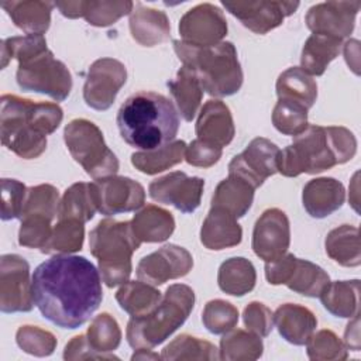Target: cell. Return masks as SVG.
I'll list each match as a JSON object with an SVG mask.
<instances>
[{"label": "cell", "mask_w": 361, "mask_h": 361, "mask_svg": "<svg viewBox=\"0 0 361 361\" xmlns=\"http://www.w3.org/2000/svg\"><path fill=\"white\" fill-rule=\"evenodd\" d=\"M31 279L34 305L61 329L83 326L103 299L99 269L80 255L56 254L39 264Z\"/></svg>", "instance_id": "1"}, {"label": "cell", "mask_w": 361, "mask_h": 361, "mask_svg": "<svg viewBox=\"0 0 361 361\" xmlns=\"http://www.w3.org/2000/svg\"><path fill=\"white\" fill-rule=\"evenodd\" d=\"M62 118L63 110L56 103L3 94L0 99L1 144L23 159L38 158L47 149V135L56 131Z\"/></svg>", "instance_id": "2"}, {"label": "cell", "mask_w": 361, "mask_h": 361, "mask_svg": "<svg viewBox=\"0 0 361 361\" xmlns=\"http://www.w3.org/2000/svg\"><path fill=\"white\" fill-rule=\"evenodd\" d=\"M355 135L341 126H307L293 142L279 151L278 172L288 178L320 173L354 158Z\"/></svg>", "instance_id": "3"}, {"label": "cell", "mask_w": 361, "mask_h": 361, "mask_svg": "<svg viewBox=\"0 0 361 361\" xmlns=\"http://www.w3.org/2000/svg\"><path fill=\"white\" fill-rule=\"evenodd\" d=\"M121 138L134 148L149 151L172 142L179 130V116L164 94L140 90L126 99L117 111Z\"/></svg>", "instance_id": "4"}, {"label": "cell", "mask_w": 361, "mask_h": 361, "mask_svg": "<svg viewBox=\"0 0 361 361\" xmlns=\"http://www.w3.org/2000/svg\"><path fill=\"white\" fill-rule=\"evenodd\" d=\"M172 44L179 61L196 73L202 89L210 96L226 97L241 89L244 75L233 42L221 41L204 48L182 39H175Z\"/></svg>", "instance_id": "5"}, {"label": "cell", "mask_w": 361, "mask_h": 361, "mask_svg": "<svg viewBox=\"0 0 361 361\" xmlns=\"http://www.w3.org/2000/svg\"><path fill=\"white\" fill-rule=\"evenodd\" d=\"M195 306V292L185 283L166 288L161 302L147 314L127 323V343L131 348H154L164 343L189 317Z\"/></svg>", "instance_id": "6"}, {"label": "cell", "mask_w": 361, "mask_h": 361, "mask_svg": "<svg viewBox=\"0 0 361 361\" xmlns=\"http://www.w3.org/2000/svg\"><path fill=\"white\" fill-rule=\"evenodd\" d=\"M140 245L131 221L103 219L90 231V254L99 261V272L106 286L114 288L128 281L133 271L131 257Z\"/></svg>", "instance_id": "7"}, {"label": "cell", "mask_w": 361, "mask_h": 361, "mask_svg": "<svg viewBox=\"0 0 361 361\" xmlns=\"http://www.w3.org/2000/svg\"><path fill=\"white\" fill-rule=\"evenodd\" d=\"M63 140L72 158L94 180L117 173L120 162L93 121L73 118L63 130Z\"/></svg>", "instance_id": "8"}, {"label": "cell", "mask_w": 361, "mask_h": 361, "mask_svg": "<svg viewBox=\"0 0 361 361\" xmlns=\"http://www.w3.org/2000/svg\"><path fill=\"white\" fill-rule=\"evenodd\" d=\"M17 61L16 80L21 90L47 94L55 102H63L69 96L72 75L48 47L31 51L17 58Z\"/></svg>", "instance_id": "9"}, {"label": "cell", "mask_w": 361, "mask_h": 361, "mask_svg": "<svg viewBox=\"0 0 361 361\" xmlns=\"http://www.w3.org/2000/svg\"><path fill=\"white\" fill-rule=\"evenodd\" d=\"M34 306L30 264L18 254L0 258V310L3 313L31 312Z\"/></svg>", "instance_id": "10"}, {"label": "cell", "mask_w": 361, "mask_h": 361, "mask_svg": "<svg viewBox=\"0 0 361 361\" xmlns=\"http://www.w3.org/2000/svg\"><path fill=\"white\" fill-rule=\"evenodd\" d=\"M126 80L127 69L123 62L114 58L96 59L87 71L83 85L86 104L99 111L110 109Z\"/></svg>", "instance_id": "11"}, {"label": "cell", "mask_w": 361, "mask_h": 361, "mask_svg": "<svg viewBox=\"0 0 361 361\" xmlns=\"http://www.w3.org/2000/svg\"><path fill=\"white\" fill-rule=\"evenodd\" d=\"M279 151L268 138L257 137L250 141L243 152L230 161L228 175L238 176L257 189L267 178L278 172Z\"/></svg>", "instance_id": "12"}, {"label": "cell", "mask_w": 361, "mask_h": 361, "mask_svg": "<svg viewBox=\"0 0 361 361\" xmlns=\"http://www.w3.org/2000/svg\"><path fill=\"white\" fill-rule=\"evenodd\" d=\"M221 4L230 14L240 20L245 28L261 35L279 27L285 17L292 16L299 7V1L282 0H223Z\"/></svg>", "instance_id": "13"}, {"label": "cell", "mask_w": 361, "mask_h": 361, "mask_svg": "<svg viewBox=\"0 0 361 361\" xmlns=\"http://www.w3.org/2000/svg\"><path fill=\"white\" fill-rule=\"evenodd\" d=\"M178 30L183 42L204 48L220 44L228 28L226 17L217 6L202 3L180 17Z\"/></svg>", "instance_id": "14"}, {"label": "cell", "mask_w": 361, "mask_h": 361, "mask_svg": "<svg viewBox=\"0 0 361 361\" xmlns=\"http://www.w3.org/2000/svg\"><path fill=\"white\" fill-rule=\"evenodd\" d=\"M204 180L175 171L154 179L148 186L149 197L158 203L171 204L182 213H193L202 202Z\"/></svg>", "instance_id": "15"}, {"label": "cell", "mask_w": 361, "mask_h": 361, "mask_svg": "<svg viewBox=\"0 0 361 361\" xmlns=\"http://www.w3.org/2000/svg\"><path fill=\"white\" fill-rule=\"evenodd\" d=\"M192 267L193 257L186 248L176 244H165L140 259L137 276L142 282L158 286L169 279L188 275Z\"/></svg>", "instance_id": "16"}, {"label": "cell", "mask_w": 361, "mask_h": 361, "mask_svg": "<svg viewBox=\"0 0 361 361\" xmlns=\"http://www.w3.org/2000/svg\"><path fill=\"white\" fill-rule=\"evenodd\" d=\"M97 212L104 216L135 212L145 202L144 186L127 176H109L93 182Z\"/></svg>", "instance_id": "17"}, {"label": "cell", "mask_w": 361, "mask_h": 361, "mask_svg": "<svg viewBox=\"0 0 361 361\" xmlns=\"http://www.w3.org/2000/svg\"><path fill=\"white\" fill-rule=\"evenodd\" d=\"M289 244L290 226L286 213L278 207L262 212L252 230L251 247L255 255L269 262L286 254Z\"/></svg>", "instance_id": "18"}, {"label": "cell", "mask_w": 361, "mask_h": 361, "mask_svg": "<svg viewBox=\"0 0 361 361\" xmlns=\"http://www.w3.org/2000/svg\"><path fill=\"white\" fill-rule=\"evenodd\" d=\"M360 7V1L319 3L307 10L305 23L313 34H322L343 41L353 32Z\"/></svg>", "instance_id": "19"}, {"label": "cell", "mask_w": 361, "mask_h": 361, "mask_svg": "<svg viewBox=\"0 0 361 361\" xmlns=\"http://www.w3.org/2000/svg\"><path fill=\"white\" fill-rule=\"evenodd\" d=\"M55 7L66 18L83 17L90 25L109 27L123 16L130 14L134 8V3L128 0H76L56 1Z\"/></svg>", "instance_id": "20"}, {"label": "cell", "mask_w": 361, "mask_h": 361, "mask_svg": "<svg viewBox=\"0 0 361 361\" xmlns=\"http://www.w3.org/2000/svg\"><path fill=\"white\" fill-rule=\"evenodd\" d=\"M195 131L199 140L220 148L228 145L235 135L234 120L228 106L219 99L207 100L199 111Z\"/></svg>", "instance_id": "21"}, {"label": "cell", "mask_w": 361, "mask_h": 361, "mask_svg": "<svg viewBox=\"0 0 361 361\" xmlns=\"http://www.w3.org/2000/svg\"><path fill=\"white\" fill-rule=\"evenodd\" d=\"M345 200V190L341 182L334 178L310 179L302 192V203L309 216L324 219L338 210Z\"/></svg>", "instance_id": "22"}, {"label": "cell", "mask_w": 361, "mask_h": 361, "mask_svg": "<svg viewBox=\"0 0 361 361\" xmlns=\"http://www.w3.org/2000/svg\"><path fill=\"white\" fill-rule=\"evenodd\" d=\"M243 240L237 219L220 207H210L200 228V241L207 250L220 251L235 247Z\"/></svg>", "instance_id": "23"}, {"label": "cell", "mask_w": 361, "mask_h": 361, "mask_svg": "<svg viewBox=\"0 0 361 361\" xmlns=\"http://www.w3.org/2000/svg\"><path fill=\"white\" fill-rule=\"evenodd\" d=\"M278 333L293 345H305L317 327L314 313L298 303H283L274 313Z\"/></svg>", "instance_id": "24"}, {"label": "cell", "mask_w": 361, "mask_h": 361, "mask_svg": "<svg viewBox=\"0 0 361 361\" xmlns=\"http://www.w3.org/2000/svg\"><path fill=\"white\" fill-rule=\"evenodd\" d=\"M128 25L131 37L142 47L162 44L171 35V24L165 11L145 7L140 3L134 4Z\"/></svg>", "instance_id": "25"}, {"label": "cell", "mask_w": 361, "mask_h": 361, "mask_svg": "<svg viewBox=\"0 0 361 361\" xmlns=\"http://www.w3.org/2000/svg\"><path fill=\"white\" fill-rule=\"evenodd\" d=\"M0 6L8 14L14 25L25 34L42 35L51 25V11L55 7V3L38 0H7L1 1Z\"/></svg>", "instance_id": "26"}, {"label": "cell", "mask_w": 361, "mask_h": 361, "mask_svg": "<svg viewBox=\"0 0 361 361\" xmlns=\"http://www.w3.org/2000/svg\"><path fill=\"white\" fill-rule=\"evenodd\" d=\"M133 230L141 243H162L175 230V219L171 212L155 204H147L131 220Z\"/></svg>", "instance_id": "27"}, {"label": "cell", "mask_w": 361, "mask_h": 361, "mask_svg": "<svg viewBox=\"0 0 361 361\" xmlns=\"http://www.w3.org/2000/svg\"><path fill=\"white\" fill-rule=\"evenodd\" d=\"M254 188L238 176L228 175L214 189L212 207H220L235 219L244 217L254 200Z\"/></svg>", "instance_id": "28"}, {"label": "cell", "mask_w": 361, "mask_h": 361, "mask_svg": "<svg viewBox=\"0 0 361 361\" xmlns=\"http://www.w3.org/2000/svg\"><path fill=\"white\" fill-rule=\"evenodd\" d=\"M166 86L182 118L185 121H192L197 114L203 97V89L196 73L190 68L182 65L176 78L169 80Z\"/></svg>", "instance_id": "29"}, {"label": "cell", "mask_w": 361, "mask_h": 361, "mask_svg": "<svg viewBox=\"0 0 361 361\" xmlns=\"http://www.w3.org/2000/svg\"><path fill=\"white\" fill-rule=\"evenodd\" d=\"M324 309L336 317L351 319L360 313V281H334L319 295Z\"/></svg>", "instance_id": "30"}, {"label": "cell", "mask_w": 361, "mask_h": 361, "mask_svg": "<svg viewBox=\"0 0 361 361\" xmlns=\"http://www.w3.org/2000/svg\"><path fill=\"white\" fill-rule=\"evenodd\" d=\"M341 48V39L322 34H312L302 48L300 68L307 75L322 76L329 63L338 56Z\"/></svg>", "instance_id": "31"}, {"label": "cell", "mask_w": 361, "mask_h": 361, "mask_svg": "<svg viewBox=\"0 0 361 361\" xmlns=\"http://www.w3.org/2000/svg\"><path fill=\"white\" fill-rule=\"evenodd\" d=\"M96 212L97 203L93 182H76L65 190L62 199L59 200L56 216L58 220L72 219L85 224L94 217Z\"/></svg>", "instance_id": "32"}, {"label": "cell", "mask_w": 361, "mask_h": 361, "mask_svg": "<svg viewBox=\"0 0 361 361\" xmlns=\"http://www.w3.org/2000/svg\"><path fill=\"white\" fill-rule=\"evenodd\" d=\"M276 94L278 99L299 103L309 110L317 99V83L302 68L292 66L278 76Z\"/></svg>", "instance_id": "33"}, {"label": "cell", "mask_w": 361, "mask_h": 361, "mask_svg": "<svg viewBox=\"0 0 361 361\" xmlns=\"http://www.w3.org/2000/svg\"><path fill=\"white\" fill-rule=\"evenodd\" d=\"M257 282V272L252 262L244 257L226 259L217 272L219 288L231 296H244L251 292Z\"/></svg>", "instance_id": "34"}, {"label": "cell", "mask_w": 361, "mask_h": 361, "mask_svg": "<svg viewBox=\"0 0 361 361\" xmlns=\"http://www.w3.org/2000/svg\"><path fill=\"white\" fill-rule=\"evenodd\" d=\"M324 248L327 255L341 267H358L361 264L360 233L355 226L341 224L329 231Z\"/></svg>", "instance_id": "35"}, {"label": "cell", "mask_w": 361, "mask_h": 361, "mask_svg": "<svg viewBox=\"0 0 361 361\" xmlns=\"http://www.w3.org/2000/svg\"><path fill=\"white\" fill-rule=\"evenodd\" d=\"M186 147L185 141L173 140L155 149L134 152L131 155V164L142 173L155 175L180 164L185 159Z\"/></svg>", "instance_id": "36"}, {"label": "cell", "mask_w": 361, "mask_h": 361, "mask_svg": "<svg viewBox=\"0 0 361 361\" xmlns=\"http://www.w3.org/2000/svg\"><path fill=\"white\" fill-rule=\"evenodd\" d=\"M219 353L226 361H254L262 355L264 343L250 330L231 329L223 334Z\"/></svg>", "instance_id": "37"}, {"label": "cell", "mask_w": 361, "mask_h": 361, "mask_svg": "<svg viewBox=\"0 0 361 361\" xmlns=\"http://www.w3.org/2000/svg\"><path fill=\"white\" fill-rule=\"evenodd\" d=\"M162 299V295L152 285L142 281H127L116 292V300L128 314L138 317L149 313Z\"/></svg>", "instance_id": "38"}, {"label": "cell", "mask_w": 361, "mask_h": 361, "mask_svg": "<svg viewBox=\"0 0 361 361\" xmlns=\"http://www.w3.org/2000/svg\"><path fill=\"white\" fill-rule=\"evenodd\" d=\"M329 282V274L322 267L307 259L296 258L293 269L285 285L299 295L307 298H319Z\"/></svg>", "instance_id": "39"}, {"label": "cell", "mask_w": 361, "mask_h": 361, "mask_svg": "<svg viewBox=\"0 0 361 361\" xmlns=\"http://www.w3.org/2000/svg\"><path fill=\"white\" fill-rule=\"evenodd\" d=\"M162 360H220V353L214 344L190 334L175 337L161 354Z\"/></svg>", "instance_id": "40"}, {"label": "cell", "mask_w": 361, "mask_h": 361, "mask_svg": "<svg viewBox=\"0 0 361 361\" xmlns=\"http://www.w3.org/2000/svg\"><path fill=\"white\" fill-rule=\"evenodd\" d=\"M85 240V226L83 223L72 219L58 220L56 226L52 228L51 238L42 254H71L80 251Z\"/></svg>", "instance_id": "41"}, {"label": "cell", "mask_w": 361, "mask_h": 361, "mask_svg": "<svg viewBox=\"0 0 361 361\" xmlns=\"http://www.w3.org/2000/svg\"><path fill=\"white\" fill-rule=\"evenodd\" d=\"M86 338L94 351L109 354L118 348L121 343V330L117 320L104 312L93 317L87 327Z\"/></svg>", "instance_id": "42"}, {"label": "cell", "mask_w": 361, "mask_h": 361, "mask_svg": "<svg viewBox=\"0 0 361 361\" xmlns=\"http://www.w3.org/2000/svg\"><path fill=\"white\" fill-rule=\"evenodd\" d=\"M306 353L313 361H343L348 357L345 344L329 329L319 330L310 336L306 343Z\"/></svg>", "instance_id": "43"}, {"label": "cell", "mask_w": 361, "mask_h": 361, "mask_svg": "<svg viewBox=\"0 0 361 361\" xmlns=\"http://www.w3.org/2000/svg\"><path fill=\"white\" fill-rule=\"evenodd\" d=\"M274 127L285 134L296 137L307 126V109L299 103L278 99L272 111Z\"/></svg>", "instance_id": "44"}, {"label": "cell", "mask_w": 361, "mask_h": 361, "mask_svg": "<svg viewBox=\"0 0 361 361\" xmlns=\"http://www.w3.org/2000/svg\"><path fill=\"white\" fill-rule=\"evenodd\" d=\"M59 192L54 185L42 183L27 189L21 216L24 214H41L51 220L58 214ZM21 219V217H20Z\"/></svg>", "instance_id": "45"}, {"label": "cell", "mask_w": 361, "mask_h": 361, "mask_svg": "<svg viewBox=\"0 0 361 361\" xmlns=\"http://www.w3.org/2000/svg\"><path fill=\"white\" fill-rule=\"evenodd\" d=\"M238 322V309L223 299H213L204 305L202 323L212 334H224L235 327Z\"/></svg>", "instance_id": "46"}, {"label": "cell", "mask_w": 361, "mask_h": 361, "mask_svg": "<svg viewBox=\"0 0 361 361\" xmlns=\"http://www.w3.org/2000/svg\"><path fill=\"white\" fill-rule=\"evenodd\" d=\"M17 345L27 354L35 357H48L56 348V337L38 326L25 324L21 326L16 333Z\"/></svg>", "instance_id": "47"}, {"label": "cell", "mask_w": 361, "mask_h": 361, "mask_svg": "<svg viewBox=\"0 0 361 361\" xmlns=\"http://www.w3.org/2000/svg\"><path fill=\"white\" fill-rule=\"evenodd\" d=\"M18 230V244L27 248H38L42 251L48 244L52 228L51 219L41 214H24L21 216Z\"/></svg>", "instance_id": "48"}, {"label": "cell", "mask_w": 361, "mask_h": 361, "mask_svg": "<svg viewBox=\"0 0 361 361\" xmlns=\"http://www.w3.org/2000/svg\"><path fill=\"white\" fill-rule=\"evenodd\" d=\"M25 185L17 179H1V220L20 219L27 196Z\"/></svg>", "instance_id": "49"}, {"label": "cell", "mask_w": 361, "mask_h": 361, "mask_svg": "<svg viewBox=\"0 0 361 361\" xmlns=\"http://www.w3.org/2000/svg\"><path fill=\"white\" fill-rule=\"evenodd\" d=\"M243 320L247 330L259 337H267L274 329V313L261 302H251L244 307Z\"/></svg>", "instance_id": "50"}, {"label": "cell", "mask_w": 361, "mask_h": 361, "mask_svg": "<svg viewBox=\"0 0 361 361\" xmlns=\"http://www.w3.org/2000/svg\"><path fill=\"white\" fill-rule=\"evenodd\" d=\"M221 152L223 148L196 138L186 147L185 161L192 166L210 168L219 162V159L221 158Z\"/></svg>", "instance_id": "51"}, {"label": "cell", "mask_w": 361, "mask_h": 361, "mask_svg": "<svg viewBox=\"0 0 361 361\" xmlns=\"http://www.w3.org/2000/svg\"><path fill=\"white\" fill-rule=\"evenodd\" d=\"M63 358L66 361H72V360H113V358H117L116 355L113 354H100L97 351H94L87 338H86V334H79V336H75L72 337V340L65 345V350H63Z\"/></svg>", "instance_id": "52"}, {"label": "cell", "mask_w": 361, "mask_h": 361, "mask_svg": "<svg viewBox=\"0 0 361 361\" xmlns=\"http://www.w3.org/2000/svg\"><path fill=\"white\" fill-rule=\"evenodd\" d=\"M296 257L293 254H283L282 257L265 262V278L271 285H285L295 265Z\"/></svg>", "instance_id": "53"}, {"label": "cell", "mask_w": 361, "mask_h": 361, "mask_svg": "<svg viewBox=\"0 0 361 361\" xmlns=\"http://www.w3.org/2000/svg\"><path fill=\"white\" fill-rule=\"evenodd\" d=\"M358 314L354 316V320L347 324L345 333H344V344L347 348L353 351L360 350V329H358Z\"/></svg>", "instance_id": "54"}, {"label": "cell", "mask_w": 361, "mask_h": 361, "mask_svg": "<svg viewBox=\"0 0 361 361\" xmlns=\"http://www.w3.org/2000/svg\"><path fill=\"white\" fill-rule=\"evenodd\" d=\"M161 358V355H158L157 353H152L151 348H138L135 350V353L131 355V360H158Z\"/></svg>", "instance_id": "55"}]
</instances>
